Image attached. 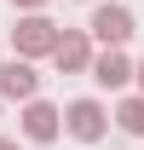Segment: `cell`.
I'll use <instances>...</instances> for the list:
<instances>
[{
	"label": "cell",
	"mask_w": 144,
	"mask_h": 150,
	"mask_svg": "<svg viewBox=\"0 0 144 150\" xmlns=\"http://www.w3.org/2000/svg\"><path fill=\"white\" fill-rule=\"evenodd\" d=\"M0 104H6V98H0Z\"/></svg>",
	"instance_id": "7c38bea8"
},
{
	"label": "cell",
	"mask_w": 144,
	"mask_h": 150,
	"mask_svg": "<svg viewBox=\"0 0 144 150\" xmlns=\"http://www.w3.org/2000/svg\"><path fill=\"white\" fill-rule=\"evenodd\" d=\"M12 6H18L23 18H29V12H46V0H12Z\"/></svg>",
	"instance_id": "9c48e42d"
},
{
	"label": "cell",
	"mask_w": 144,
	"mask_h": 150,
	"mask_svg": "<svg viewBox=\"0 0 144 150\" xmlns=\"http://www.w3.org/2000/svg\"><path fill=\"white\" fill-rule=\"evenodd\" d=\"M133 81H138V93H144V58H138V69H133Z\"/></svg>",
	"instance_id": "30bf717a"
},
{
	"label": "cell",
	"mask_w": 144,
	"mask_h": 150,
	"mask_svg": "<svg viewBox=\"0 0 144 150\" xmlns=\"http://www.w3.org/2000/svg\"><path fill=\"white\" fill-rule=\"evenodd\" d=\"M0 98H12V104H35L40 98V75L29 58H6L0 64Z\"/></svg>",
	"instance_id": "5b68a950"
},
{
	"label": "cell",
	"mask_w": 144,
	"mask_h": 150,
	"mask_svg": "<svg viewBox=\"0 0 144 150\" xmlns=\"http://www.w3.org/2000/svg\"><path fill=\"white\" fill-rule=\"evenodd\" d=\"M92 58H98V52H92V35H87V29H64V40H58V52H52L58 69H64V75H92Z\"/></svg>",
	"instance_id": "8992f818"
},
{
	"label": "cell",
	"mask_w": 144,
	"mask_h": 150,
	"mask_svg": "<svg viewBox=\"0 0 144 150\" xmlns=\"http://www.w3.org/2000/svg\"><path fill=\"white\" fill-rule=\"evenodd\" d=\"M133 29H138V23H133V12H127L121 0H98V6H92V23H87V35L98 40L104 52H121L127 40H133Z\"/></svg>",
	"instance_id": "7a4b0ae2"
},
{
	"label": "cell",
	"mask_w": 144,
	"mask_h": 150,
	"mask_svg": "<svg viewBox=\"0 0 144 150\" xmlns=\"http://www.w3.org/2000/svg\"><path fill=\"white\" fill-rule=\"evenodd\" d=\"M109 121H115V127H121L127 139H144V93H133V98H121Z\"/></svg>",
	"instance_id": "ba28073f"
},
{
	"label": "cell",
	"mask_w": 144,
	"mask_h": 150,
	"mask_svg": "<svg viewBox=\"0 0 144 150\" xmlns=\"http://www.w3.org/2000/svg\"><path fill=\"white\" fill-rule=\"evenodd\" d=\"M58 40H64V29H58L46 12H29V18H18V29H12V58H52Z\"/></svg>",
	"instance_id": "6da1fadb"
},
{
	"label": "cell",
	"mask_w": 144,
	"mask_h": 150,
	"mask_svg": "<svg viewBox=\"0 0 144 150\" xmlns=\"http://www.w3.org/2000/svg\"><path fill=\"white\" fill-rule=\"evenodd\" d=\"M133 69H138V64H133L127 52H98L92 58V81H98L104 93H121L127 81H133Z\"/></svg>",
	"instance_id": "52a82bcc"
},
{
	"label": "cell",
	"mask_w": 144,
	"mask_h": 150,
	"mask_svg": "<svg viewBox=\"0 0 144 150\" xmlns=\"http://www.w3.org/2000/svg\"><path fill=\"white\" fill-rule=\"evenodd\" d=\"M92 6H98V0H92Z\"/></svg>",
	"instance_id": "4fadbf2b"
},
{
	"label": "cell",
	"mask_w": 144,
	"mask_h": 150,
	"mask_svg": "<svg viewBox=\"0 0 144 150\" xmlns=\"http://www.w3.org/2000/svg\"><path fill=\"white\" fill-rule=\"evenodd\" d=\"M64 133H69L75 144H98L109 133V110L98 104V98H75L69 110H64Z\"/></svg>",
	"instance_id": "3957f363"
},
{
	"label": "cell",
	"mask_w": 144,
	"mask_h": 150,
	"mask_svg": "<svg viewBox=\"0 0 144 150\" xmlns=\"http://www.w3.org/2000/svg\"><path fill=\"white\" fill-rule=\"evenodd\" d=\"M0 150H23V144H18V139H0Z\"/></svg>",
	"instance_id": "8fae6325"
},
{
	"label": "cell",
	"mask_w": 144,
	"mask_h": 150,
	"mask_svg": "<svg viewBox=\"0 0 144 150\" xmlns=\"http://www.w3.org/2000/svg\"><path fill=\"white\" fill-rule=\"evenodd\" d=\"M18 133L29 139V144H52L58 133H64V110H58V104H46V98H35V104H23Z\"/></svg>",
	"instance_id": "277c9868"
}]
</instances>
